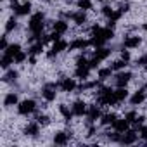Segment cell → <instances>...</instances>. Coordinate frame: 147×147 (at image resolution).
I'll use <instances>...</instances> for the list:
<instances>
[{
  "mask_svg": "<svg viewBox=\"0 0 147 147\" xmlns=\"http://www.w3.org/2000/svg\"><path fill=\"white\" fill-rule=\"evenodd\" d=\"M97 102L102 104V106H114L118 100L114 97V92L109 87H100L99 92H97Z\"/></svg>",
  "mask_w": 147,
  "mask_h": 147,
  "instance_id": "obj_1",
  "label": "cell"
},
{
  "mask_svg": "<svg viewBox=\"0 0 147 147\" xmlns=\"http://www.w3.org/2000/svg\"><path fill=\"white\" fill-rule=\"evenodd\" d=\"M43 19H45V16H43L42 12H36V14L30 19V24H28L31 35L36 36L38 40H40V35H42V31H43Z\"/></svg>",
  "mask_w": 147,
  "mask_h": 147,
  "instance_id": "obj_2",
  "label": "cell"
},
{
  "mask_svg": "<svg viewBox=\"0 0 147 147\" xmlns=\"http://www.w3.org/2000/svg\"><path fill=\"white\" fill-rule=\"evenodd\" d=\"M35 109H36V102L31 100V99H26V100H23V102L18 106V111H19V114H23V116L31 114Z\"/></svg>",
  "mask_w": 147,
  "mask_h": 147,
  "instance_id": "obj_3",
  "label": "cell"
},
{
  "mask_svg": "<svg viewBox=\"0 0 147 147\" xmlns=\"http://www.w3.org/2000/svg\"><path fill=\"white\" fill-rule=\"evenodd\" d=\"M55 88H57V85H55V83H49V85H45V87H43L42 95H43V99H45L47 102L55 100Z\"/></svg>",
  "mask_w": 147,
  "mask_h": 147,
  "instance_id": "obj_4",
  "label": "cell"
},
{
  "mask_svg": "<svg viewBox=\"0 0 147 147\" xmlns=\"http://www.w3.org/2000/svg\"><path fill=\"white\" fill-rule=\"evenodd\" d=\"M12 9H14V12L18 14V16H26V14H30V11H31V4L28 2V0H26V2L24 4H16V2H12Z\"/></svg>",
  "mask_w": 147,
  "mask_h": 147,
  "instance_id": "obj_5",
  "label": "cell"
},
{
  "mask_svg": "<svg viewBox=\"0 0 147 147\" xmlns=\"http://www.w3.org/2000/svg\"><path fill=\"white\" fill-rule=\"evenodd\" d=\"M135 140H137V131H135V130H126L125 133H121V140H119V144H123V145H130V144H135Z\"/></svg>",
  "mask_w": 147,
  "mask_h": 147,
  "instance_id": "obj_6",
  "label": "cell"
},
{
  "mask_svg": "<svg viewBox=\"0 0 147 147\" xmlns=\"http://www.w3.org/2000/svg\"><path fill=\"white\" fill-rule=\"evenodd\" d=\"M130 78H131V73L123 71V73H118V75H116L114 83H116V87H126V83L130 82Z\"/></svg>",
  "mask_w": 147,
  "mask_h": 147,
  "instance_id": "obj_7",
  "label": "cell"
},
{
  "mask_svg": "<svg viewBox=\"0 0 147 147\" xmlns=\"http://www.w3.org/2000/svg\"><path fill=\"white\" fill-rule=\"evenodd\" d=\"M88 45H90V40L76 38V40H73V42L69 43V49H71V50H85Z\"/></svg>",
  "mask_w": 147,
  "mask_h": 147,
  "instance_id": "obj_8",
  "label": "cell"
},
{
  "mask_svg": "<svg viewBox=\"0 0 147 147\" xmlns=\"http://www.w3.org/2000/svg\"><path fill=\"white\" fill-rule=\"evenodd\" d=\"M87 111H88V107L83 100H76L73 104V114L75 116H83V114H87Z\"/></svg>",
  "mask_w": 147,
  "mask_h": 147,
  "instance_id": "obj_9",
  "label": "cell"
},
{
  "mask_svg": "<svg viewBox=\"0 0 147 147\" xmlns=\"http://www.w3.org/2000/svg\"><path fill=\"white\" fill-rule=\"evenodd\" d=\"M76 78H80V80H88V76H90V67L88 66H76Z\"/></svg>",
  "mask_w": 147,
  "mask_h": 147,
  "instance_id": "obj_10",
  "label": "cell"
},
{
  "mask_svg": "<svg viewBox=\"0 0 147 147\" xmlns=\"http://www.w3.org/2000/svg\"><path fill=\"white\" fill-rule=\"evenodd\" d=\"M61 88H62V92H73L76 88V82L73 78H64L61 82Z\"/></svg>",
  "mask_w": 147,
  "mask_h": 147,
  "instance_id": "obj_11",
  "label": "cell"
},
{
  "mask_svg": "<svg viewBox=\"0 0 147 147\" xmlns=\"http://www.w3.org/2000/svg\"><path fill=\"white\" fill-rule=\"evenodd\" d=\"M73 21H75L78 26H82V24H85V21H87V16H85V11H78V12H75V14H67Z\"/></svg>",
  "mask_w": 147,
  "mask_h": 147,
  "instance_id": "obj_12",
  "label": "cell"
},
{
  "mask_svg": "<svg viewBox=\"0 0 147 147\" xmlns=\"http://www.w3.org/2000/svg\"><path fill=\"white\" fill-rule=\"evenodd\" d=\"M140 36H126L125 38V42H123V45L126 47V49H135V47H138L140 45Z\"/></svg>",
  "mask_w": 147,
  "mask_h": 147,
  "instance_id": "obj_13",
  "label": "cell"
},
{
  "mask_svg": "<svg viewBox=\"0 0 147 147\" xmlns=\"http://www.w3.org/2000/svg\"><path fill=\"white\" fill-rule=\"evenodd\" d=\"M111 49H106V47H97L95 49V54H94V57H97V59H100V61H104V59H107L109 55H111Z\"/></svg>",
  "mask_w": 147,
  "mask_h": 147,
  "instance_id": "obj_14",
  "label": "cell"
},
{
  "mask_svg": "<svg viewBox=\"0 0 147 147\" xmlns=\"http://www.w3.org/2000/svg\"><path fill=\"white\" fill-rule=\"evenodd\" d=\"M67 140H69V133H66V131H59L54 135V144H57V145H66Z\"/></svg>",
  "mask_w": 147,
  "mask_h": 147,
  "instance_id": "obj_15",
  "label": "cell"
},
{
  "mask_svg": "<svg viewBox=\"0 0 147 147\" xmlns=\"http://www.w3.org/2000/svg\"><path fill=\"white\" fill-rule=\"evenodd\" d=\"M144 100H145V92H144V90H138V92H135V94L131 95V99H130L131 106H138V104H142Z\"/></svg>",
  "mask_w": 147,
  "mask_h": 147,
  "instance_id": "obj_16",
  "label": "cell"
},
{
  "mask_svg": "<svg viewBox=\"0 0 147 147\" xmlns=\"http://www.w3.org/2000/svg\"><path fill=\"white\" fill-rule=\"evenodd\" d=\"M113 126H114V130H116V131L125 133V131L128 130V126H130V121H126V119H116Z\"/></svg>",
  "mask_w": 147,
  "mask_h": 147,
  "instance_id": "obj_17",
  "label": "cell"
},
{
  "mask_svg": "<svg viewBox=\"0 0 147 147\" xmlns=\"http://www.w3.org/2000/svg\"><path fill=\"white\" fill-rule=\"evenodd\" d=\"M87 116H88V121H95L97 118H100V109L97 106H90L87 111Z\"/></svg>",
  "mask_w": 147,
  "mask_h": 147,
  "instance_id": "obj_18",
  "label": "cell"
},
{
  "mask_svg": "<svg viewBox=\"0 0 147 147\" xmlns=\"http://www.w3.org/2000/svg\"><path fill=\"white\" fill-rule=\"evenodd\" d=\"M116 119H118V116H116L114 113H107V114L100 116V123H102L104 126H107V125H114Z\"/></svg>",
  "mask_w": 147,
  "mask_h": 147,
  "instance_id": "obj_19",
  "label": "cell"
},
{
  "mask_svg": "<svg viewBox=\"0 0 147 147\" xmlns=\"http://www.w3.org/2000/svg\"><path fill=\"white\" fill-rule=\"evenodd\" d=\"M114 97H116L118 102H123V100L128 97V90H126V87H118V90H114Z\"/></svg>",
  "mask_w": 147,
  "mask_h": 147,
  "instance_id": "obj_20",
  "label": "cell"
},
{
  "mask_svg": "<svg viewBox=\"0 0 147 147\" xmlns=\"http://www.w3.org/2000/svg\"><path fill=\"white\" fill-rule=\"evenodd\" d=\"M66 47H67V42L66 40H57V42H54V45H52V50L55 52V54H59V52H62V50H66Z\"/></svg>",
  "mask_w": 147,
  "mask_h": 147,
  "instance_id": "obj_21",
  "label": "cell"
},
{
  "mask_svg": "<svg viewBox=\"0 0 147 147\" xmlns=\"http://www.w3.org/2000/svg\"><path fill=\"white\" fill-rule=\"evenodd\" d=\"M42 50H43V42H36L35 45H31L30 47V50H28V54L30 55H38V54H42Z\"/></svg>",
  "mask_w": 147,
  "mask_h": 147,
  "instance_id": "obj_22",
  "label": "cell"
},
{
  "mask_svg": "<svg viewBox=\"0 0 147 147\" xmlns=\"http://www.w3.org/2000/svg\"><path fill=\"white\" fill-rule=\"evenodd\" d=\"M54 31L64 35V33L67 31V23H66V21H55V23H54Z\"/></svg>",
  "mask_w": 147,
  "mask_h": 147,
  "instance_id": "obj_23",
  "label": "cell"
},
{
  "mask_svg": "<svg viewBox=\"0 0 147 147\" xmlns=\"http://www.w3.org/2000/svg\"><path fill=\"white\" fill-rule=\"evenodd\" d=\"M19 50H21V45H19V43H11V45H9L5 50H4V54H7V55L14 57V55H16Z\"/></svg>",
  "mask_w": 147,
  "mask_h": 147,
  "instance_id": "obj_24",
  "label": "cell"
},
{
  "mask_svg": "<svg viewBox=\"0 0 147 147\" xmlns=\"http://www.w3.org/2000/svg\"><path fill=\"white\" fill-rule=\"evenodd\" d=\"M16 104H18V95H16L14 92H12V94H7L5 99H4V106L9 107V106H16Z\"/></svg>",
  "mask_w": 147,
  "mask_h": 147,
  "instance_id": "obj_25",
  "label": "cell"
},
{
  "mask_svg": "<svg viewBox=\"0 0 147 147\" xmlns=\"http://www.w3.org/2000/svg\"><path fill=\"white\" fill-rule=\"evenodd\" d=\"M38 126H40V125H38V121H36V123H30V125L24 128V133H26V135L35 137V135L38 133Z\"/></svg>",
  "mask_w": 147,
  "mask_h": 147,
  "instance_id": "obj_26",
  "label": "cell"
},
{
  "mask_svg": "<svg viewBox=\"0 0 147 147\" xmlns=\"http://www.w3.org/2000/svg\"><path fill=\"white\" fill-rule=\"evenodd\" d=\"M111 75H113V67H100L99 69V78L100 80H107V78H111Z\"/></svg>",
  "mask_w": 147,
  "mask_h": 147,
  "instance_id": "obj_27",
  "label": "cell"
},
{
  "mask_svg": "<svg viewBox=\"0 0 147 147\" xmlns=\"http://www.w3.org/2000/svg\"><path fill=\"white\" fill-rule=\"evenodd\" d=\"M59 111H61V114H62L66 119H71V116H73V111H69V107H67L66 104H61V106H59Z\"/></svg>",
  "mask_w": 147,
  "mask_h": 147,
  "instance_id": "obj_28",
  "label": "cell"
},
{
  "mask_svg": "<svg viewBox=\"0 0 147 147\" xmlns=\"http://www.w3.org/2000/svg\"><path fill=\"white\" fill-rule=\"evenodd\" d=\"M14 62V57H11V55H7V54H4V57H2V62H0V66H2L4 69H7L11 64Z\"/></svg>",
  "mask_w": 147,
  "mask_h": 147,
  "instance_id": "obj_29",
  "label": "cell"
},
{
  "mask_svg": "<svg viewBox=\"0 0 147 147\" xmlns=\"http://www.w3.org/2000/svg\"><path fill=\"white\" fill-rule=\"evenodd\" d=\"M78 9H82V11H88V9H92V0H78Z\"/></svg>",
  "mask_w": 147,
  "mask_h": 147,
  "instance_id": "obj_30",
  "label": "cell"
},
{
  "mask_svg": "<svg viewBox=\"0 0 147 147\" xmlns=\"http://www.w3.org/2000/svg\"><path fill=\"white\" fill-rule=\"evenodd\" d=\"M121 14H123L121 11H114V12H113V16L109 18V23H107V26H109V28H111V26H114V24H116V21L121 18Z\"/></svg>",
  "mask_w": 147,
  "mask_h": 147,
  "instance_id": "obj_31",
  "label": "cell"
},
{
  "mask_svg": "<svg viewBox=\"0 0 147 147\" xmlns=\"http://www.w3.org/2000/svg\"><path fill=\"white\" fill-rule=\"evenodd\" d=\"M26 57H28V54H26V52H23V50H19V52L14 55V62L21 64V62H24V61H26Z\"/></svg>",
  "mask_w": 147,
  "mask_h": 147,
  "instance_id": "obj_32",
  "label": "cell"
},
{
  "mask_svg": "<svg viewBox=\"0 0 147 147\" xmlns=\"http://www.w3.org/2000/svg\"><path fill=\"white\" fill-rule=\"evenodd\" d=\"M113 71H119V69H125L126 67V61H123V59H119V61H116V62H113Z\"/></svg>",
  "mask_w": 147,
  "mask_h": 147,
  "instance_id": "obj_33",
  "label": "cell"
},
{
  "mask_svg": "<svg viewBox=\"0 0 147 147\" xmlns=\"http://www.w3.org/2000/svg\"><path fill=\"white\" fill-rule=\"evenodd\" d=\"M16 78H18V71L11 69V71H7V73H5V76H4V82H12V80H16Z\"/></svg>",
  "mask_w": 147,
  "mask_h": 147,
  "instance_id": "obj_34",
  "label": "cell"
},
{
  "mask_svg": "<svg viewBox=\"0 0 147 147\" xmlns=\"http://www.w3.org/2000/svg\"><path fill=\"white\" fill-rule=\"evenodd\" d=\"M144 121H145V116H137V118H135V121H133L135 130H140V126L144 125Z\"/></svg>",
  "mask_w": 147,
  "mask_h": 147,
  "instance_id": "obj_35",
  "label": "cell"
},
{
  "mask_svg": "<svg viewBox=\"0 0 147 147\" xmlns=\"http://www.w3.org/2000/svg\"><path fill=\"white\" fill-rule=\"evenodd\" d=\"M36 121H38V125H42V126H45V125L50 123V121H49V116H45V114H40V116L36 118Z\"/></svg>",
  "mask_w": 147,
  "mask_h": 147,
  "instance_id": "obj_36",
  "label": "cell"
},
{
  "mask_svg": "<svg viewBox=\"0 0 147 147\" xmlns=\"http://www.w3.org/2000/svg\"><path fill=\"white\" fill-rule=\"evenodd\" d=\"M107 138H109L111 142H119V140H121V133H119V131H114V133H109V135H107Z\"/></svg>",
  "mask_w": 147,
  "mask_h": 147,
  "instance_id": "obj_37",
  "label": "cell"
},
{
  "mask_svg": "<svg viewBox=\"0 0 147 147\" xmlns=\"http://www.w3.org/2000/svg\"><path fill=\"white\" fill-rule=\"evenodd\" d=\"M14 28H16V19L11 18V19L7 21V24H5V31H12Z\"/></svg>",
  "mask_w": 147,
  "mask_h": 147,
  "instance_id": "obj_38",
  "label": "cell"
},
{
  "mask_svg": "<svg viewBox=\"0 0 147 147\" xmlns=\"http://www.w3.org/2000/svg\"><path fill=\"white\" fill-rule=\"evenodd\" d=\"M76 66H88V59H87L85 55H80V57L76 59Z\"/></svg>",
  "mask_w": 147,
  "mask_h": 147,
  "instance_id": "obj_39",
  "label": "cell"
},
{
  "mask_svg": "<svg viewBox=\"0 0 147 147\" xmlns=\"http://www.w3.org/2000/svg\"><path fill=\"white\" fill-rule=\"evenodd\" d=\"M99 62H100V59L94 57V59L88 61V67H90V69H95V67H99Z\"/></svg>",
  "mask_w": 147,
  "mask_h": 147,
  "instance_id": "obj_40",
  "label": "cell"
},
{
  "mask_svg": "<svg viewBox=\"0 0 147 147\" xmlns=\"http://www.w3.org/2000/svg\"><path fill=\"white\" fill-rule=\"evenodd\" d=\"M135 118H137V113H135V111H130V113H126V114H125V119H126V121H130V123H133V121H135Z\"/></svg>",
  "mask_w": 147,
  "mask_h": 147,
  "instance_id": "obj_41",
  "label": "cell"
},
{
  "mask_svg": "<svg viewBox=\"0 0 147 147\" xmlns=\"http://www.w3.org/2000/svg\"><path fill=\"white\" fill-rule=\"evenodd\" d=\"M113 12H114V11H113L111 7H107V5H104V7H102V14H104L106 18H111V16H113Z\"/></svg>",
  "mask_w": 147,
  "mask_h": 147,
  "instance_id": "obj_42",
  "label": "cell"
},
{
  "mask_svg": "<svg viewBox=\"0 0 147 147\" xmlns=\"http://www.w3.org/2000/svg\"><path fill=\"white\" fill-rule=\"evenodd\" d=\"M138 133H140V137L144 138V140H147V126H140V130H138Z\"/></svg>",
  "mask_w": 147,
  "mask_h": 147,
  "instance_id": "obj_43",
  "label": "cell"
},
{
  "mask_svg": "<svg viewBox=\"0 0 147 147\" xmlns=\"http://www.w3.org/2000/svg\"><path fill=\"white\" fill-rule=\"evenodd\" d=\"M9 47V43H7V38L5 36H2V40H0V49H2V50H5Z\"/></svg>",
  "mask_w": 147,
  "mask_h": 147,
  "instance_id": "obj_44",
  "label": "cell"
},
{
  "mask_svg": "<svg viewBox=\"0 0 147 147\" xmlns=\"http://www.w3.org/2000/svg\"><path fill=\"white\" fill-rule=\"evenodd\" d=\"M137 64L138 66H145L147 64V55H142L140 59H137Z\"/></svg>",
  "mask_w": 147,
  "mask_h": 147,
  "instance_id": "obj_45",
  "label": "cell"
},
{
  "mask_svg": "<svg viewBox=\"0 0 147 147\" xmlns=\"http://www.w3.org/2000/svg\"><path fill=\"white\" fill-rule=\"evenodd\" d=\"M121 59L128 62V61H130V52H128V50H123V52H121Z\"/></svg>",
  "mask_w": 147,
  "mask_h": 147,
  "instance_id": "obj_46",
  "label": "cell"
},
{
  "mask_svg": "<svg viewBox=\"0 0 147 147\" xmlns=\"http://www.w3.org/2000/svg\"><path fill=\"white\" fill-rule=\"evenodd\" d=\"M119 11H121V12H126V11H130V4H128V2H126V4H121Z\"/></svg>",
  "mask_w": 147,
  "mask_h": 147,
  "instance_id": "obj_47",
  "label": "cell"
},
{
  "mask_svg": "<svg viewBox=\"0 0 147 147\" xmlns=\"http://www.w3.org/2000/svg\"><path fill=\"white\" fill-rule=\"evenodd\" d=\"M144 30H145V31H147V23H145V24H144Z\"/></svg>",
  "mask_w": 147,
  "mask_h": 147,
  "instance_id": "obj_48",
  "label": "cell"
},
{
  "mask_svg": "<svg viewBox=\"0 0 147 147\" xmlns=\"http://www.w3.org/2000/svg\"><path fill=\"white\" fill-rule=\"evenodd\" d=\"M144 67H145V73H147V64H145V66H144Z\"/></svg>",
  "mask_w": 147,
  "mask_h": 147,
  "instance_id": "obj_49",
  "label": "cell"
},
{
  "mask_svg": "<svg viewBox=\"0 0 147 147\" xmlns=\"http://www.w3.org/2000/svg\"><path fill=\"white\" fill-rule=\"evenodd\" d=\"M24 2H26V0H24Z\"/></svg>",
  "mask_w": 147,
  "mask_h": 147,
  "instance_id": "obj_50",
  "label": "cell"
}]
</instances>
